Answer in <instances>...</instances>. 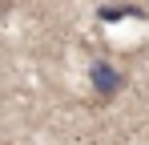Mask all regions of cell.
I'll list each match as a JSON object with an SVG mask.
<instances>
[{
    "mask_svg": "<svg viewBox=\"0 0 149 145\" xmlns=\"http://www.w3.org/2000/svg\"><path fill=\"white\" fill-rule=\"evenodd\" d=\"M89 81H93V93H97L101 101H113V97L125 89V77L113 69L109 61H93V65H89Z\"/></svg>",
    "mask_w": 149,
    "mask_h": 145,
    "instance_id": "6da1fadb",
    "label": "cell"
},
{
    "mask_svg": "<svg viewBox=\"0 0 149 145\" xmlns=\"http://www.w3.org/2000/svg\"><path fill=\"white\" fill-rule=\"evenodd\" d=\"M141 20L145 16V8H133V4H101L97 8V20H105V24H117V20Z\"/></svg>",
    "mask_w": 149,
    "mask_h": 145,
    "instance_id": "7a4b0ae2",
    "label": "cell"
}]
</instances>
